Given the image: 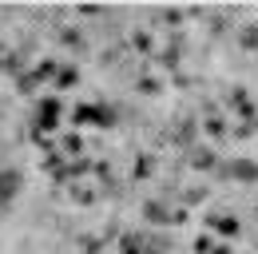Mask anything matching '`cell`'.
<instances>
[{"instance_id": "1", "label": "cell", "mask_w": 258, "mask_h": 254, "mask_svg": "<svg viewBox=\"0 0 258 254\" xmlns=\"http://www.w3.org/2000/svg\"><path fill=\"white\" fill-rule=\"evenodd\" d=\"M20 187H24V175L16 167H0V211L12 207V199L20 195Z\"/></svg>"}, {"instance_id": "2", "label": "cell", "mask_w": 258, "mask_h": 254, "mask_svg": "<svg viewBox=\"0 0 258 254\" xmlns=\"http://www.w3.org/2000/svg\"><path fill=\"white\" fill-rule=\"evenodd\" d=\"M56 119H60V99L48 95V99L40 103V115H36V135H40V131H56Z\"/></svg>"}, {"instance_id": "3", "label": "cell", "mask_w": 258, "mask_h": 254, "mask_svg": "<svg viewBox=\"0 0 258 254\" xmlns=\"http://www.w3.org/2000/svg\"><path fill=\"white\" fill-rule=\"evenodd\" d=\"M0 72H8V76L20 80V76H24V56H20V52H4V56H0Z\"/></svg>"}, {"instance_id": "4", "label": "cell", "mask_w": 258, "mask_h": 254, "mask_svg": "<svg viewBox=\"0 0 258 254\" xmlns=\"http://www.w3.org/2000/svg\"><path fill=\"white\" fill-rule=\"evenodd\" d=\"M143 215H147L151 222H175V219H171V211H167V203H147Z\"/></svg>"}, {"instance_id": "5", "label": "cell", "mask_w": 258, "mask_h": 254, "mask_svg": "<svg viewBox=\"0 0 258 254\" xmlns=\"http://www.w3.org/2000/svg\"><path fill=\"white\" fill-rule=\"evenodd\" d=\"M80 80V72L72 68V64H60V72H56V88H72Z\"/></svg>"}, {"instance_id": "6", "label": "cell", "mask_w": 258, "mask_h": 254, "mask_svg": "<svg viewBox=\"0 0 258 254\" xmlns=\"http://www.w3.org/2000/svg\"><path fill=\"white\" fill-rule=\"evenodd\" d=\"M36 84H40V76H36V72H24V76H20V80H16V92L32 95V92H36Z\"/></svg>"}, {"instance_id": "7", "label": "cell", "mask_w": 258, "mask_h": 254, "mask_svg": "<svg viewBox=\"0 0 258 254\" xmlns=\"http://www.w3.org/2000/svg\"><path fill=\"white\" fill-rule=\"evenodd\" d=\"M191 163H195V167H211V163H215L211 147H191Z\"/></svg>"}, {"instance_id": "8", "label": "cell", "mask_w": 258, "mask_h": 254, "mask_svg": "<svg viewBox=\"0 0 258 254\" xmlns=\"http://www.w3.org/2000/svg\"><path fill=\"white\" fill-rule=\"evenodd\" d=\"M72 199H76V203H92L96 190H88V183H72Z\"/></svg>"}, {"instance_id": "9", "label": "cell", "mask_w": 258, "mask_h": 254, "mask_svg": "<svg viewBox=\"0 0 258 254\" xmlns=\"http://www.w3.org/2000/svg\"><path fill=\"white\" fill-rule=\"evenodd\" d=\"M60 40H64L68 48H84V36H80L76 28H64V32H60Z\"/></svg>"}, {"instance_id": "10", "label": "cell", "mask_w": 258, "mask_h": 254, "mask_svg": "<svg viewBox=\"0 0 258 254\" xmlns=\"http://www.w3.org/2000/svg\"><path fill=\"white\" fill-rule=\"evenodd\" d=\"M230 175H238V179H254L258 171L250 167V163H234V167H230Z\"/></svg>"}, {"instance_id": "11", "label": "cell", "mask_w": 258, "mask_h": 254, "mask_svg": "<svg viewBox=\"0 0 258 254\" xmlns=\"http://www.w3.org/2000/svg\"><path fill=\"white\" fill-rule=\"evenodd\" d=\"M64 151H80V139L76 135H64Z\"/></svg>"}]
</instances>
